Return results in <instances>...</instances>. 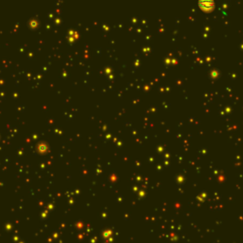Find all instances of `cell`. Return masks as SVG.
<instances>
[{
    "mask_svg": "<svg viewBox=\"0 0 243 243\" xmlns=\"http://www.w3.org/2000/svg\"><path fill=\"white\" fill-rule=\"evenodd\" d=\"M214 1H211V0H203V1H200L199 2V5L202 9H205V10H209V9H212L213 6H214Z\"/></svg>",
    "mask_w": 243,
    "mask_h": 243,
    "instance_id": "cell-1",
    "label": "cell"
}]
</instances>
